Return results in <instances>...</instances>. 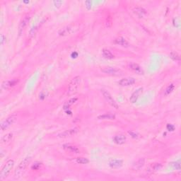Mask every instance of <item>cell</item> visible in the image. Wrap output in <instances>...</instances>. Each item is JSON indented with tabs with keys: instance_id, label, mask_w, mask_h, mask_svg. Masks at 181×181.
<instances>
[{
	"instance_id": "cell-1",
	"label": "cell",
	"mask_w": 181,
	"mask_h": 181,
	"mask_svg": "<svg viewBox=\"0 0 181 181\" xmlns=\"http://www.w3.org/2000/svg\"><path fill=\"white\" fill-rule=\"evenodd\" d=\"M31 157L27 156L23 159V160L20 162V163L17 166V167H16V170H15L14 171V180H19L20 178L22 177L24 173L26 172V169L27 168L28 164L31 163Z\"/></svg>"
},
{
	"instance_id": "cell-2",
	"label": "cell",
	"mask_w": 181,
	"mask_h": 181,
	"mask_svg": "<svg viewBox=\"0 0 181 181\" xmlns=\"http://www.w3.org/2000/svg\"><path fill=\"white\" fill-rule=\"evenodd\" d=\"M80 84H81V77L79 76L74 77L68 86L67 95H72L75 94L78 91Z\"/></svg>"
},
{
	"instance_id": "cell-3",
	"label": "cell",
	"mask_w": 181,
	"mask_h": 181,
	"mask_svg": "<svg viewBox=\"0 0 181 181\" xmlns=\"http://www.w3.org/2000/svg\"><path fill=\"white\" fill-rule=\"evenodd\" d=\"M14 166V161L12 160V159H10V160L6 162V163L4 164V166L1 168V172H0V180H4V179H6L9 176Z\"/></svg>"
},
{
	"instance_id": "cell-4",
	"label": "cell",
	"mask_w": 181,
	"mask_h": 181,
	"mask_svg": "<svg viewBox=\"0 0 181 181\" xmlns=\"http://www.w3.org/2000/svg\"><path fill=\"white\" fill-rule=\"evenodd\" d=\"M101 93L102 94H103V96L104 97L105 100H106L107 103H108L109 105H110L112 107H113V108H115V109H118L119 108L118 104L117 103V102L115 101V99L113 98V96L110 95V93H109L108 90L102 89Z\"/></svg>"
},
{
	"instance_id": "cell-5",
	"label": "cell",
	"mask_w": 181,
	"mask_h": 181,
	"mask_svg": "<svg viewBox=\"0 0 181 181\" xmlns=\"http://www.w3.org/2000/svg\"><path fill=\"white\" fill-rule=\"evenodd\" d=\"M101 72L103 73L106 74L110 75V76H120V75H122V70H120V69L113 67H104L103 69H101Z\"/></svg>"
},
{
	"instance_id": "cell-6",
	"label": "cell",
	"mask_w": 181,
	"mask_h": 181,
	"mask_svg": "<svg viewBox=\"0 0 181 181\" xmlns=\"http://www.w3.org/2000/svg\"><path fill=\"white\" fill-rule=\"evenodd\" d=\"M16 119H17V118H16V115H11V116L8 117L6 120H4L1 123V125H0L1 126V130L2 131H4L5 130L9 128L11 125H12L16 122Z\"/></svg>"
},
{
	"instance_id": "cell-7",
	"label": "cell",
	"mask_w": 181,
	"mask_h": 181,
	"mask_svg": "<svg viewBox=\"0 0 181 181\" xmlns=\"http://www.w3.org/2000/svg\"><path fill=\"white\" fill-rule=\"evenodd\" d=\"M30 15H26L23 17L22 19L21 20L19 23V26H18V33L19 35H21L23 33V32L24 31L25 28H26V26H28V23H29L30 21Z\"/></svg>"
},
{
	"instance_id": "cell-8",
	"label": "cell",
	"mask_w": 181,
	"mask_h": 181,
	"mask_svg": "<svg viewBox=\"0 0 181 181\" xmlns=\"http://www.w3.org/2000/svg\"><path fill=\"white\" fill-rule=\"evenodd\" d=\"M127 67L129 69H130L133 72H135L137 74L140 75H143L144 74V71L142 69V67L138 65V64L135 63V62H130L127 65Z\"/></svg>"
},
{
	"instance_id": "cell-9",
	"label": "cell",
	"mask_w": 181,
	"mask_h": 181,
	"mask_svg": "<svg viewBox=\"0 0 181 181\" xmlns=\"http://www.w3.org/2000/svg\"><path fill=\"white\" fill-rule=\"evenodd\" d=\"M135 81V79L133 77H127V78H123L120 79L118 81V83L122 86H129L133 85Z\"/></svg>"
},
{
	"instance_id": "cell-10",
	"label": "cell",
	"mask_w": 181,
	"mask_h": 181,
	"mask_svg": "<svg viewBox=\"0 0 181 181\" xmlns=\"http://www.w3.org/2000/svg\"><path fill=\"white\" fill-rule=\"evenodd\" d=\"M108 165L111 168H120L123 165V161H122V160H120V159H112L109 161Z\"/></svg>"
},
{
	"instance_id": "cell-11",
	"label": "cell",
	"mask_w": 181,
	"mask_h": 181,
	"mask_svg": "<svg viewBox=\"0 0 181 181\" xmlns=\"http://www.w3.org/2000/svg\"><path fill=\"white\" fill-rule=\"evenodd\" d=\"M113 140L114 143L116 144V145H122L125 143V142H126V140H127V138L125 135H121V134H120V135H115V137H113Z\"/></svg>"
},
{
	"instance_id": "cell-12",
	"label": "cell",
	"mask_w": 181,
	"mask_h": 181,
	"mask_svg": "<svg viewBox=\"0 0 181 181\" xmlns=\"http://www.w3.org/2000/svg\"><path fill=\"white\" fill-rule=\"evenodd\" d=\"M17 79H12L9 80V81H4L1 83V88L4 89H8V88H11V87L14 86L16 83H18Z\"/></svg>"
},
{
	"instance_id": "cell-13",
	"label": "cell",
	"mask_w": 181,
	"mask_h": 181,
	"mask_svg": "<svg viewBox=\"0 0 181 181\" xmlns=\"http://www.w3.org/2000/svg\"><path fill=\"white\" fill-rule=\"evenodd\" d=\"M145 164V159L143 158L140 159L139 160H137V161L134 163L133 166H132V169L135 170H140L141 168H143Z\"/></svg>"
},
{
	"instance_id": "cell-14",
	"label": "cell",
	"mask_w": 181,
	"mask_h": 181,
	"mask_svg": "<svg viewBox=\"0 0 181 181\" xmlns=\"http://www.w3.org/2000/svg\"><path fill=\"white\" fill-rule=\"evenodd\" d=\"M63 149L67 152H70V153L74 154H79L80 152L79 149L76 147L72 145H63Z\"/></svg>"
},
{
	"instance_id": "cell-15",
	"label": "cell",
	"mask_w": 181,
	"mask_h": 181,
	"mask_svg": "<svg viewBox=\"0 0 181 181\" xmlns=\"http://www.w3.org/2000/svg\"><path fill=\"white\" fill-rule=\"evenodd\" d=\"M142 92V88H140L138 89H137L135 91H134L132 93V94L130 98V101L132 103H135L138 100L139 96H140V93Z\"/></svg>"
},
{
	"instance_id": "cell-16",
	"label": "cell",
	"mask_w": 181,
	"mask_h": 181,
	"mask_svg": "<svg viewBox=\"0 0 181 181\" xmlns=\"http://www.w3.org/2000/svg\"><path fill=\"white\" fill-rule=\"evenodd\" d=\"M78 132V129L76 128H74V129H71V130H68L65 131L62 133L60 134L59 137H69V136H72L74 135L75 134H76Z\"/></svg>"
},
{
	"instance_id": "cell-17",
	"label": "cell",
	"mask_w": 181,
	"mask_h": 181,
	"mask_svg": "<svg viewBox=\"0 0 181 181\" xmlns=\"http://www.w3.org/2000/svg\"><path fill=\"white\" fill-rule=\"evenodd\" d=\"M114 43L119 45H121V46L125 47V48H127V47L130 45L127 40L125 39V38H122V37H119V38H116V39L115 40V41H114Z\"/></svg>"
},
{
	"instance_id": "cell-18",
	"label": "cell",
	"mask_w": 181,
	"mask_h": 181,
	"mask_svg": "<svg viewBox=\"0 0 181 181\" xmlns=\"http://www.w3.org/2000/svg\"><path fill=\"white\" fill-rule=\"evenodd\" d=\"M133 11L135 14H136L140 18H142L147 14V11L144 8L140 7V6H137L133 9Z\"/></svg>"
},
{
	"instance_id": "cell-19",
	"label": "cell",
	"mask_w": 181,
	"mask_h": 181,
	"mask_svg": "<svg viewBox=\"0 0 181 181\" xmlns=\"http://www.w3.org/2000/svg\"><path fill=\"white\" fill-rule=\"evenodd\" d=\"M162 168V165L161 163H152L149 166L148 169H147V171L150 173H154L156 171H158Z\"/></svg>"
},
{
	"instance_id": "cell-20",
	"label": "cell",
	"mask_w": 181,
	"mask_h": 181,
	"mask_svg": "<svg viewBox=\"0 0 181 181\" xmlns=\"http://www.w3.org/2000/svg\"><path fill=\"white\" fill-rule=\"evenodd\" d=\"M102 55H103V58L107 60H113L115 58V56L111 53V51H110L108 49H103L102 50Z\"/></svg>"
},
{
	"instance_id": "cell-21",
	"label": "cell",
	"mask_w": 181,
	"mask_h": 181,
	"mask_svg": "<svg viewBox=\"0 0 181 181\" xmlns=\"http://www.w3.org/2000/svg\"><path fill=\"white\" fill-rule=\"evenodd\" d=\"M115 114H112V113H105L103 114V115H99L98 117V118L99 120H115Z\"/></svg>"
},
{
	"instance_id": "cell-22",
	"label": "cell",
	"mask_w": 181,
	"mask_h": 181,
	"mask_svg": "<svg viewBox=\"0 0 181 181\" xmlns=\"http://www.w3.org/2000/svg\"><path fill=\"white\" fill-rule=\"evenodd\" d=\"M13 137V134L12 133H8L6 135H5L4 136H3L2 138H1V142L2 144H6L9 142L11 140Z\"/></svg>"
},
{
	"instance_id": "cell-23",
	"label": "cell",
	"mask_w": 181,
	"mask_h": 181,
	"mask_svg": "<svg viewBox=\"0 0 181 181\" xmlns=\"http://www.w3.org/2000/svg\"><path fill=\"white\" fill-rule=\"evenodd\" d=\"M170 58H171L173 60H174V61L179 62L180 60V55L177 54L176 52H171V53H170Z\"/></svg>"
},
{
	"instance_id": "cell-24",
	"label": "cell",
	"mask_w": 181,
	"mask_h": 181,
	"mask_svg": "<svg viewBox=\"0 0 181 181\" xmlns=\"http://www.w3.org/2000/svg\"><path fill=\"white\" fill-rule=\"evenodd\" d=\"M76 162L79 164H87L89 163V160L84 157H79L76 159Z\"/></svg>"
},
{
	"instance_id": "cell-25",
	"label": "cell",
	"mask_w": 181,
	"mask_h": 181,
	"mask_svg": "<svg viewBox=\"0 0 181 181\" xmlns=\"http://www.w3.org/2000/svg\"><path fill=\"white\" fill-rule=\"evenodd\" d=\"M174 88H175V86H174V84L171 83V84L168 85L166 88V89L165 90V95H167L170 94V93H172L173 90H174Z\"/></svg>"
},
{
	"instance_id": "cell-26",
	"label": "cell",
	"mask_w": 181,
	"mask_h": 181,
	"mask_svg": "<svg viewBox=\"0 0 181 181\" xmlns=\"http://www.w3.org/2000/svg\"><path fill=\"white\" fill-rule=\"evenodd\" d=\"M77 100V98H71L69 101H67V103H66V105H65V108H68V107H69L70 105H72L73 103H74L75 102H76Z\"/></svg>"
},
{
	"instance_id": "cell-27",
	"label": "cell",
	"mask_w": 181,
	"mask_h": 181,
	"mask_svg": "<svg viewBox=\"0 0 181 181\" xmlns=\"http://www.w3.org/2000/svg\"><path fill=\"white\" fill-rule=\"evenodd\" d=\"M129 134H130V135L132 136V137H133V138H137V137H138V134L137 133H136L135 132H133V131H130L128 132Z\"/></svg>"
},
{
	"instance_id": "cell-28",
	"label": "cell",
	"mask_w": 181,
	"mask_h": 181,
	"mask_svg": "<svg viewBox=\"0 0 181 181\" xmlns=\"http://www.w3.org/2000/svg\"><path fill=\"white\" fill-rule=\"evenodd\" d=\"M41 166V163H34V165L32 166V169H34V170H38V168Z\"/></svg>"
},
{
	"instance_id": "cell-29",
	"label": "cell",
	"mask_w": 181,
	"mask_h": 181,
	"mask_svg": "<svg viewBox=\"0 0 181 181\" xmlns=\"http://www.w3.org/2000/svg\"><path fill=\"white\" fill-rule=\"evenodd\" d=\"M174 126L171 124H168L167 125V130H169V131H173L174 130Z\"/></svg>"
},
{
	"instance_id": "cell-30",
	"label": "cell",
	"mask_w": 181,
	"mask_h": 181,
	"mask_svg": "<svg viewBox=\"0 0 181 181\" xmlns=\"http://www.w3.org/2000/svg\"><path fill=\"white\" fill-rule=\"evenodd\" d=\"M5 41H6V37H5L3 34H1V45L4 44Z\"/></svg>"
},
{
	"instance_id": "cell-31",
	"label": "cell",
	"mask_w": 181,
	"mask_h": 181,
	"mask_svg": "<svg viewBox=\"0 0 181 181\" xmlns=\"http://www.w3.org/2000/svg\"><path fill=\"white\" fill-rule=\"evenodd\" d=\"M175 164H174V168H175V169H177V170H180V163H177V162H175V163H174Z\"/></svg>"
},
{
	"instance_id": "cell-32",
	"label": "cell",
	"mask_w": 181,
	"mask_h": 181,
	"mask_svg": "<svg viewBox=\"0 0 181 181\" xmlns=\"http://www.w3.org/2000/svg\"><path fill=\"white\" fill-rule=\"evenodd\" d=\"M62 3V1H54V4H55V6H57V5H58V6H60V5H61Z\"/></svg>"
}]
</instances>
